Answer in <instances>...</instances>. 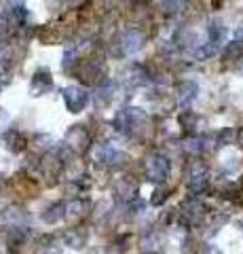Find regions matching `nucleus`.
I'll return each instance as SVG.
<instances>
[{
  "mask_svg": "<svg viewBox=\"0 0 243 254\" xmlns=\"http://www.w3.org/2000/svg\"><path fill=\"white\" fill-rule=\"evenodd\" d=\"M63 97H66V104H68V108L72 110V112H78L85 104H87V94H85L83 89H78V87H70V89H66Z\"/></svg>",
  "mask_w": 243,
  "mask_h": 254,
  "instance_id": "nucleus-1",
  "label": "nucleus"
}]
</instances>
